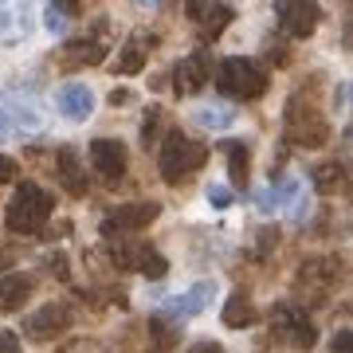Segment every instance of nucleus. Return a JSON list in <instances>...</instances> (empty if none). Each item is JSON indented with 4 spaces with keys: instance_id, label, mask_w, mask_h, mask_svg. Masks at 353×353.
Listing matches in <instances>:
<instances>
[{
    "instance_id": "7c9ffc66",
    "label": "nucleus",
    "mask_w": 353,
    "mask_h": 353,
    "mask_svg": "<svg viewBox=\"0 0 353 353\" xmlns=\"http://www.w3.org/2000/svg\"><path fill=\"white\" fill-rule=\"evenodd\" d=\"M0 353H24L20 350V338H16L12 330H0Z\"/></svg>"
},
{
    "instance_id": "e433bc0d",
    "label": "nucleus",
    "mask_w": 353,
    "mask_h": 353,
    "mask_svg": "<svg viewBox=\"0 0 353 353\" xmlns=\"http://www.w3.org/2000/svg\"><path fill=\"white\" fill-rule=\"evenodd\" d=\"M4 271H12V255L8 252H0V275H4Z\"/></svg>"
},
{
    "instance_id": "f257e3e1",
    "label": "nucleus",
    "mask_w": 353,
    "mask_h": 353,
    "mask_svg": "<svg viewBox=\"0 0 353 353\" xmlns=\"http://www.w3.org/2000/svg\"><path fill=\"white\" fill-rule=\"evenodd\" d=\"M51 212H55V196L43 192L39 185H32V181H20L8 208H4V228L16 232V236H39L43 224L51 220Z\"/></svg>"
},
{
    "instance_id": "39448f33",
    "label": "nucleus",
    "mask_w": 353,
    "mask_h": 353,
    "mask_svg": "<svg viewBox=\"0 0 353 353\" xmlns=\"http://www.w3.org/2000/svg\"><path fill=\"white\" fill-rule=\"evenodd\" d=\"M110 263L122 271H138L145 279H165L169 263L165 255H157L153 243H134V240H110Z\"/></svg>"
},
{
    "instance_id": "412c9836",
    "label": "nucleus",
    "mask_w": 353,
    "mask_h": 353,
    "mask_svg": "<svg viewBox=\"0 0 353 353\" xmlns=\"http://www.w3.org/2000/svg\"><path fill=\"white\" fill-rule=\"evenodd\" d=\"M271 189V201H275V208H287V212H303V176H279L275 185H267Z\"/></svg>"
},
{
    "instance_id": "473e14b6",
    "label": "nucleus",
    "mask_w": 353,
    "mask_h": 353,
    "mask_svg": "<svg viewBox=\"0 0 353 353\" xmlns=\"http://www.w3.org/2000/svg\"><path fill=\"white\" fill-rule=\"evenodd\" d=\"M255 208H259V212H275V201H271V189H267V185L255 192Z\"/></svg>"
},
{
    "instance_id": "ddd939ff",
    "label": "nucleus",
    "mask_w": 353,
    "mask_h": 353,
    "mask_svg": "<svg viewBox=\"0 0 353 353\" xmlns=\"http://www.w3.org/2000/svg\"><path fill=\"white\" fill-rule=\"evenodd\" d=\"M216 299V283L201 279V283H192L185 294H176V299H165V314L173 318V322H185V318H196L201 310H208V303Z\"/></svg>"
},
{
    "instance_id": "f704fd0d",
    "label": "nucleus",
    "mask_w": 353,
    "mask_h": 353,
    "mask_svg": "<svg viewBox=\"0 0 353 353\" xmlns=\"http://www.w3.org/2000/svg\"><path fill=\"white\" fill-rule=\"evenodd\" d=\"M12 176H16V161H8V157L0 153V185H4V181H12Z\"/></svg>"
},
{
    "instance_id": "5701e85b",
    "label": "nucleus",
    "mask_w": 353,
    "mask_h": 353,
    "mask_svg": "<svg viewBox=\"0 0 353 353\" xmlns=\"http://www.w3.org/2000/svg\"><path fill=\"white\" fill-rule=\"evenodd\" d=\"M228 330H248L255 322V306H252V299L248 294H232L224 303V318H220Z\"/></svg>"
},
{
    "instance_id": "6e6552de",
    "label": "nucleus",
    "mask_w": 353,
    "mask_h": 353,
    "mask_svg": "<svg viewBox=\"0 0 353 353\" xmlns=\"http://www.w3.org/2000/svg\"><path fill=\"white\" fill-rule=\"evenodd\" d=\"M157 212H161V204H157V201L118 204V208H110V212H106V220H102V236H106V240L134 236V232H141L145 224H153V220H157Z\"/></svg>"
},
{
    "instance_id": "393cba45",
    "label": "nucleus",
    "mask_w": 353,
    "mask_h": 353,
    "mask_svg": "<svg viewBox=\"0 0 353 353\" xmlns=\"http://www.w3.org/2000/svg\"><path fill=\"white\" fill-rule=\"evenodd\" d=\"M192 122L201 130H228L232 122H236V110L228 106V102H212V106H196V114H192Z\"/></svg>"
},
{
    "instance_id": "dca6fc26",
    "label": "nucleus",
    "mask_w": 353,
    "mask_h": 353,
    "mask_svg": "<svg viewBox=\"0 0 353 353\" xmlns=\"http://www.w3.org/2000/svg\"><path fill=\"white\" fill-rule=\"evenodd\" d=\"M32 290H36V279L24 275V271L0 275V310H20L32 299Z\"/></svg>"
},
{
    "instance_id": "a878e982",
    "label": "nucleus",
    "mask_w": 353,
    "mask_h": 353,
    "mask_svg": "<svg viewBox=\"0 0 353 353\" xmlns=\"http://www.w3.org/2000/svg\"><path fill=\"white\" fill-rule=\"evenodd\" d=\"M150 334H153V345L161 353H169L181 341V322H173V318H165V314H153L150 318Z\"/></svg>"
},
{
    "instance_id": "4c0bfd02",
    "label": "nucleus",
    "mask_w": 353,
    "mask_h": 353,
    "mask_svg": "<svg viewBox=\"0 0 353 353\" xmlns=\"http://www.w3.org/2000/svg\"><path fill=\"white\" fill-rule=\"evenodd\" d=\"M4 134H12V122L4 118V110H0V138H4Z\"/></svg>"
},
{
    "instance_id": "b1692460",
    "label": "nucleus",
    "mask_w": 353,
    "mask_h": 353,
    "mask_svg": "<svg viewBox=\"0 0 353 353\" xmlns=\"http://www.w3.org/2000/svg\"><path fill=\"white\" fill-rule=\"evenodd\" d=\"M24 32H28V8H20V4H0V39L4 43H16Z\"/></svg>"
},
{
    "instance_id": "bb28decb",
    "label": "nucleus",
    "mask_w": 353,
    "mask_h": 353,
    "mask_svg": "<svg viewBox=\"0 0 353 353\" xmlns=\"http://www.w3.org/2000/svg\"><path fill=\"white\" fill-rule=\"evenodd\" d=\"M318 192H345V165L341 161H326L314 169Z\"/></svg>"
},
{
    "instance_id": "c85d7f7f",
    "label": "nucleus",
    "mask_w": 353,
    "mask_h": 353,
    "mask_svg": "<svg viewBox=\"0 0 353 353\" xmlns=\"http://www.w3.org/2000/svg\"><path fill=\"white\" fill-rule=\"evenodd\" d=\"M161 138V106H150L141 118V145H157Z\"/></svg>"
},
{
    "instance_id": "4be33fe9",
    "label": "nucleus",
    "mask_w": 353,
    "mask_h": 353,
    "mask_svg": "<svg viewBox=\"0 0 353 353\" xmlns=\"http://www.w3.org/2000/svg\"><path fill=\"white\" fill-rule=\"evenodd\" d=\"M150 43H153L150 36H134V39L126 43V48H122V55L114 59V67H110V71H118V75H138L141 67H145V55H150Z\"/></svg>"
},
{
    "instance_id": "20e7f679",
    "label": "nucleus",
    "mask_w": 353,
    "mask_h": 353,
    "mask_svg": "<svg viewBox=\"0 0 353 353\" xmlns=\"http://www.w3.org/2000/svg\"><path fill=\"white\" fill-rule=\"evenodd\" d=\"M287 138L294 145H303V150H318V145H326L330 138V122L322 106H318L306 90H299L294 99L287 102Z\"/></svg>"
},
{
    "instance_id": "1a4fd4ad",
    "label": "nucleus",
    "mask_w": 353,
    "mask_h": 353,
    "mask_svg": "<svg viewBox=\"0 0 353 353\" xmlns=\"http://www.w3.org/2000/svg\"><path fill=\"white\" fill-rule=\"evenodd\" d=\"M90 165H94V173L106 181V185H118L130 169V153L122 141L114 138H94L90 141Z\"/></svg>"
},
{
    "instance_id": "9b49d317",
    "label": "nucleus",
    "mask_w": 353,
    "mask_h": 353,
    "mask_svg": "<svg viewBox=\"0 0 353 353\" xmlns=\"http://www.w3.org/2000/svg\"><path fill=\"white\" fill-rule=\"evenodd\" d=\"M55 110L63 114L67 122H87L94 114V90L79 79H67V83L55 87Z\"/></svg>"
},
{
    "instance_id": "72a5a7b5",
    "label": "nucleus",
    "mask_w": 353,
    "mask_h": 353,
    "mask_svg": "<svg viewBox=\"0 0 353 353\" xmlns=\"http://www.w3.org/2000/svg\"><path fill=\"white\" fill-rule=\"evenodd\" d=\"M189 353H224V350H220V341H212V338H201V341H196V345H192Z\"/></svg>"
},
{
    "instance_id": "0eeeda50",
    "label": "nucleus",
    "mask_w": 353,
    "mask_h": 353,
    "mask_svg": "<svg viewBox=\"0 0 353 353\" xmlns=\"http://www.w3.org/2000/svg\"><path fill=\"white\" fill-rule=\"evenodd\" d=\"M334 283H338V259H330V255H314V259H306V263L299 267V279H294L299 299L310 303V306L326 303Z\"/></svg>"
},
{
    "instance_id": "9d476101",
    "label": "nucleus",
    "mask_w": 353,
    "mask_h": 353,
    "mask_svg": "<svg viewBox=\"0 0 353 353\" xmlns=\"http://www.w3.org/2000/svg\"><path fill=\"white\" fill-rule=\"evenodd\" d=\"M63 330H71V306L67 303H43L36 314L24 318V334L36 341H51L59 338Z\"/></svg>"
},
{
    "instance_id": "c756f323",
    "label": "nucleus",
    "mask_w": 353,
    "mask_h": 353,
    "mask_svg": "<svg viewBox=\"0 0 353 353\" xmlns=\"http://www.w3.org/2000/svg\"><path fill=\"white\" fill-rule=\"evenodd\" d=\"M232 201H236V192L228 189V185H208V204H216V208H228Z\"/></svg>"
},
{
    "instance_id": "f3484780",
    "label": "nucleus",
    "mask_w": 353,
    "mask_h": 353,
    "mask_svg": "<svg viewBox=\"0 0 353 353\" xmlns=\"http://www.w3.org/2000/svg\"><path fill=\"white\" fill-rule=\"evenodd\" d=\"M12 126L28 130V134H39V130L48 126L43 122V110H39L36 99H28V94H8V114H4Z\"/></svg>"
},
{
    "instance_id": "f8f14e48",
    "label": "nucleus",
    "mask_w": 353,
    "mask_h": 353,
    "mask_svg": "<svg viewBox=\"0 0 353 353\" xmlns=\"http://www.w3.org/2000/svg\"><path fill=\"white\" fill-rule=\"evenodd\" d=\"M275 16H279V32L287 39H306L318 28V20H322L318 4H306V0H299V4H275Z\"/></svg>"
},
{
    "instance_id": "7ed1b4c3",
    "label": "nucleus",
    "mask_w": 353,
    "mask_h": 353,
    "mask_svg": "<svg viewBox=\"0 0 353 353\" xmlns=\"http://www.w3.org/2000/svg\"><path fill=\"white\" fill-rule=\"evenodd\" d=\"M216 90L224 99H236V102L259 99L267 90L263 63H255L248 55H228V59H220V67H216Z\"/></svg>"
},
{
    "instance_id": "4468645a",
    "label": "nucleus",
    "mask_w": 353,
    "mask_h": 353,
    "mask_svg": "<svg viewBox=\"0 0 353 353\" xmlns=\"http://www.w3.org/2000/svg\"><path fill=\"white\" fill-rule=\"evenodd\" d=\"M204 83H208V55H204V51H196V55H189V59H181V63H176L173 90L181 94V99H192Z\"/></svg>"
},
{
    "instance_id": "cd10ccee",
    "label": "nucleus",
    "mask_w": 353,
    "mask_h": 353,
    "mask_svg": "<svg viewBox=\"0 0 353 353\" xmlns=\"http://www.w3.org/2000/svg\"><path fill=\"white\" fill-rule=\"evenodd\" d=\"M67 16H75V4H48V8H43V28L55 32V36H63Z\"/></svg>"
},
{
    "instance_id": "f03ea898",
    "label": "nucleus",
    "mask_w": 353,
    "mask_h": 353,
    "mask_svg": "<svg viewBox=\"0 0 353 353\" xmlns=\"http://www.w3.org/2000/svg\"><path fill=\"white\" fill-rule=\"evenodd\" d=\"M204 157H208V145L204 141L189 138L185 130H169L161 141V150H157V169H161V176L169 185H181L185 176H192L201 169Z\"/></svg>"
},
{
    "instance_id": "aec40b11",
    "label": "nucleus",
    "mask_w": 353,
    "mask_h": 353,
    "mask_svg": "<svg viewBox=\"0 0 353 353\" xmlns=\"http://www.w3.org/2000/svg\"><path fill=\"white\" fill-rule=\"evenodd\" d=\"M220 153H224V161H228V176H232V185L236 189H243L248 185V176H252V150L243 145V141H224L220 145Z\"/></svg>"
},
{
    "instance_id": "2eb2a0df",
    "label": "nucleus",
    "mask_w": 353,
    "mask_h": 353,
    "mask_svg": "<svg viewBox=\"0 0 353 353\" xmlns=\"http://www.w3.org/2000/svg\"><path fill=\"white\" fill-rule=\"evenodd\" d=\"M185 16L196 24V32H201L204 39H216L228 24H232V16H236V12H232L228 4H189Z\"/></svg>"
},
{
    "instance_id": "a211bd4d",
    "label": "nucleus",
    "mask_w": 353,
    "mask_h": 353,
    "mask_svg": "<svg viewBox=\"0 0 353 353\" xmlns=\"http://www.w3.org/2000/svg\"><path fill=\"white\" fill-rule=\"evenodd\" d=\"M59 55H63L71 67H99L102 59H106V43H102L99 36L71 39V43H63V48H59Z\"/></svg>"
},
{
    "instance_id": "6ab92c4d",
    "label": "nucleus",
    "mask_w": 353,
    "mask_h": 353,
    "mask_svg": "<svg viewBox=\"0 0 353 353\" xmlns=\"http://www.w3.org/2000/svg\"><path fill=\"white\" fill-rule=\"evenodd\" d=\"M55 173H59V185L63 189H71V196H87V173H83V165H79V157H75V150H59L55 153Z\"/></svg>"
},
{
    "instance_id": "2f4dec72",
    "label": "nucleus",
    "mask_w": 353,
    "mask_h": 353,
    "mask_svg": "<svg viewBox=\"0 0 353 353\" xmlns=\"http://www.w3.org/2000/svg\"><path fill=\"white\" fill-rule=\"evenodd\" d=\"M350 341H353L350 330H338V334H334V341H330V350H334V353H350Z\"/></svg>"
},
{
    "instance_id": "c9c22d12",
    "label": "nucleus",
    "mask_w": 353,
    "mask_h": 353,
    "mask_svg": "<svg viewBox=\"0 0 353 353\" xmlns=\"http://www.w3.org/2000/svg\"><path fill=\"white\" fill-rule=\"evenodd\" d=\"M110 102H114V106H126V102H130V90H114Z\"/></svg>"
},
{
    "instance_id": "423d86ee",
    "label": "nucleus",
    "mask_w": 353,
    "mask_h": 353,
    "mask_svg": "<svg viewBox=\"0 0 353 353\" xmlns=\"http://www.w3.org/2000/svg\"><path fill=\"white\" fill-rule=\"evenodd\" d=\"M271 334H275V341H283L290 350H314V341H318L314 322L290 303H279L271 310Z\"/></svg>"
}]
</instances>
